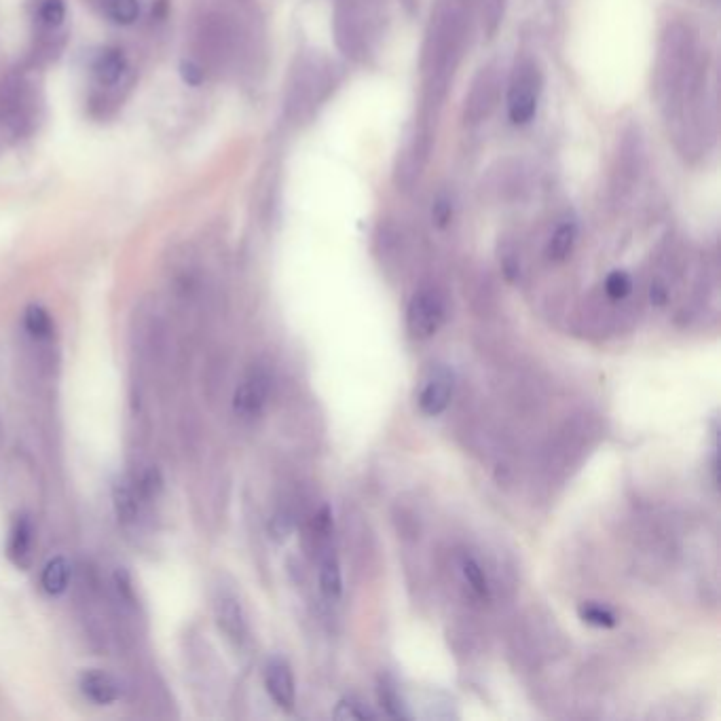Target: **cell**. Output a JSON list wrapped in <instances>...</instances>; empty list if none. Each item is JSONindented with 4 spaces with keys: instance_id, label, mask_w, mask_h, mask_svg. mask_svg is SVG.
<instances>
[{
    "instance_id": "d4e9b609",
    "label": "cell",
    "mask_w": 721,
    "mask_h": 721,
    "mask_svg": "<svg viewBox=\"0 0 721 721\" xmlns=\"http://www.w3.org/2000/svg\"><path fill=\"white\" fill-rule=\"evenodd\" d=\"M633 290V280L626 271H612L605 280V294L612 301H622Z\"/></svg>"
},
{
    "instance_id": "52a82bcc",
    "label": "cell",
    "mask_w": 721,
    "mask_h": 721,
    "mask_svg": "<svg viewBox=\"0 0 721 721\" xmlns=\"http://www.w3.org/2000/svg\"><path fill=\"white\" fill-rule=\"evenodd\" d=\"M199 36L208 60L216 64H229L231 60H235L239 43H242L239 26L233 22V17H227L223 13L208 15L206 20H203Z\"/></svg>"
},
{
    "instance_id": "2e32d148",
    "label": "cell",
    "mask_w": 721,
    "mask_h": 721,
    "mask_svg": "<svg viewBox=\"0 0 721 721\" xmlns=\"http://www.w3.org/2000/svg\"><path fill=\"white\" fill-rule=\"evenodd\" d=\"M32 523L28 516L17 519L9 538V557L15 565L26 567L30 563V550H32Z\"/></svg>"
},
{
    "instance_id": "30bf717a",
    "label": "cell",
    "mask_w": 721,
    "mask_h": 721,
    "mask_svg": "<svg viewBox=\"0 0 721 721\" xmlns=\"http://www.w3.org/2000/svg\"><path fill=\"white\" fill-rule=\"evenodd\" d=\"M32 108V91L24 79L11 77L0 83V123L13 132H22L32 121Z\"/></svg>"
},
{
    "instance_id": "f1b7e54d",
    "label": "cell",
    "mask_w": 721,
    "mask_h": 721,
    "mask_svg": "<svg viewBox=\"0 0 721 721\" xmlns=\"http://www.w3.org/2000/svg\"><path fill=\"white\" fill-rule=\"evenodd\" d=\"M504 0H483V26L489 34L495 32L499 20H502Z\"/></svg>"
},
{
    "instance_id": "9c48e42d",
    "label": "cell",
    "mask_w": 721,
    "mask_h": 721,
    "mask_svg": "<svg viewBox=\"0 0 721 721\" xmlns=\"http://www.w3.org/2000/svg\"><path fill=\"white\" fill-rule=\"evenodd\" d=\"M455 392V377L445 366H432L419 381L417 404L428 417H438L447 411Z\"/></svg>"
},
{
    "instance_id": "5b68a950",
    "label": "cell",
    "mask_w": 721,
    "mask_h": 721,
    "mask_svg": "<svg viewBox=\"0 0 721 721\" xmlns=\"http://www.w3.org/2000/svg\"><path fill=\"white\" fill-rule=\"evenodd\" d=\"M542 85V70L531 58L516 64L508 83V117L514 125H527L538 113Z\"/></svg>"
},
{
    "instance_id": "4316f807",
    "label": "cell",
    "mask_w": 721,
    "mask_h": 721,
    "mask_svg": "<svg viewBox=\"0 0 721 721\" xmlns=\"http://www.w3.org/2000/svg\"><path fill=\"white\" fill-rule=\"evenodd\" d=\"M115 504H117L119 519H123V521H134V516H136V502H134L132 491H129V487H127L125 483H119V485L115 487Z\"/></svg>"
},
{
    "instance_id": "603a6c76",
    "label": "cell",
    "mask_w": 721,
    "mask_h": 721,
    "mask_svg": "<svg viewBox=\"0 0 721 721\" xmlns=\"http://www.w3.org/2000/svg\"><path fill=\"white\" fill-rule=\"evenodd\" d=\"M24 324H26V330L36 339H47L51 335V330H53L49 313L41 305H30L26 309Z\"/></svg>"
},
{
    "instance_id": "ba28073f",
    "label": "cell",
    "mask_w": 721,
    "mask_h": 721,
    "mask_svg": "<svg viewBox=\"0 0 721 721\" xmlns=\"http://www.w3.org/2000/svg\"><path fill=\"white\" fill-rule=\"evenodd\" d=\"M499 96H502V77L497 66L489 64L480 68L464 102V119L468 125H478L495 110Z\"/></svg>"
},
{
    "instance_id": "5bb4252c",
    "label": "cell",
    "mask_w": 721,
    "mask_h": 721,
    "mask_svg": "<svg viewBox=\"0 0 721 721\" xmlns=\"http://www.w3.org/2000/svg\"><path fill=\"white\" fill-rule=\"evenodd\" d=\"M94 77L102 87L117 85L127 70L125 53L121 49H106L94 60Z\"/></svg>"
},
{
    "instance_id": "7c38bea8",
    "label": "cell",
    "mask_w": 721,
    "mask_h": 721,
    "mask_svg": "<svg viewBox=\"0 0 721 721\" xmlns=\"http://www.w3.org/2000/svg\"><path fill=\"white\" fill-rule=\"evenodd\" d=\"M265 688L277 707L284 711H292L294 702H297V683L286 660L273 658L269 660L265 669Z\"/></svg>"
},
{
    "instance_id": "3957f363",
    "label": "cell",
    "mask_w": 721,
    "mask_h": 721,
    "mask_svg": "<svg viewBox=\"0 0 721 721\" xmlns=\"http://www.w3.org/2000/svg\"><path fill=\"white\" fill-rule=\"evenodd\" d=\"M383 26L379 0H337L332 30L341 53L349 60L366 62L375 53Z\"/></svg>"
},
{
    "instance_id": "4dcf8cb0",
    "label": "cell",
    "mask_w": 721,
    "mask_h": 721,
    "mask_svg": "<svg viewBox=\"0 0 721 721\" xmlns=\"http://www.w3.org/2000/svg\"><path fill=\"white\" fill-rule=\"evenodd\" d=\"M271 531H273L275 538H286L288 531H290V521L286 519V516H277V519H273Z\"/></svg>"
},
{
    "instance_id": "277c9868",
    "label": "cell",
    "mask_w": 721,
    "mask_h": 721,
    "mask_svg": "<svg viewBox=\"0 0 721 721\" xmlns=\"http://www.w3.org/2000/svg\"><path fill=\"white\" fill-rule=\"evenodd\" d=\"M337 85V68L320 53H307L292 70L286 113L294 121L309 119L328 100Z\"/></svg>"
},
{
    "instance_id": "4fadbf2b",
    "label": "cell",
    "mask_w": 721,
    "mask_h": 721,
    "mask_svg": "<svg viewBox=\"0 0 721 721\" xmlns=\"http://www.w3.org/2000/svg\"><path fill=\"white\" fill-rule=\"evenodd\" d=\"M81 692L98 705H110L119 698V683L108 673L87 671L81 675Z\"/></svg>"
},
{
    "instance_id": "8fae6325",
    "label": "cell",
    "mask_w": 721,
    "mask_h": 721,
    "mask_svg": "<svg viewBox=\"0 0 721 721\" xmlns=\"http://www.w3.org/2000/svg\"><path fill=\"white\" fill-rule=\"evenodd\" d=\"M271 390V377L261 366H254L252 371L239 383L235 392V413L244 419H254L263 413Z\"/></svg>"
},
{
    "instance_id": "cb8c5ba5",
    "label": "cell",
    "mask_w": 721,
    "mask_h": 721,
    "mask_svg": "<svg viewBox=\"0 0 721 721\" xmlns=\"http://www.w3.org/2000/svg\"><path fill=\"white\" fill-rule=\"evenodd\" d=\"M578 614L586 624L597 626V628H614L618 624V618L612 609H607L599 603H584L578 609Z\"/></svg>"
},
{
    "instance_id": "484cf974",
    "label": "cell",
    "mask_w": 721,
    "mask_h": 721,
    "mask_svg": "<svg viewBox=\"0 0 721 721\" xmlns=\"http://www.w3.org/2000/svg\"><path fill=\"white\" fill-rule=\"evenodd\" d=\"M39 17H41L43 26H47L49 30L60 28L66 20L64 0H43L41 9H39Z\"/></svg>"
},
{
    "instance_id": "e0dca14e",
    "label": "cell",
    "mask_w": 721,
    "mask_h": 721,
    "mask_svg": "<svg viewBox=\"0 0 721 721\" xmlns=\"http://www.w3.org/2000/svg\"><path fill=\"white\" fill-rule=\"evenodd\" d=\"M578 242V227L576 223H561L554 233L548 239V248L546 254L550 261L554 263H563L565 258H569V254L576 248Z\"/></svg>"
},
{
    "instance_id": "9a60e30c",
    "label": "cell",
    "mask_w": 721,
    "mask_h": 721,
    "mask_svg": "<svg viewBox=\"0 0 721 721\" xmlns=\"http://www.w3.org/2000/svg\"><path fill=\"white\" fill-rule=\"evenodd\" d=\"M216 618H218V624L223 631L235 639V641H242L246 637V620H244V612H242V605H239V601L235 597H220L218 603H216Z\"/></svg>"
},
{
    "instance_id": "6da1fadb",
    "label": "cell",
    "mask_w": 721,
    "mask_h": 721,
    "mask_svg": "<svg viewBox=\"0 0 721 721\" xmlns=\"http://www.w3.org/2000/svg\"><path fill=\"white\" fill-rule=\"evenodd\" d=\"M656 94L679 151L700 157L715 140L707 58L690 26L675 22L662 32L656 60Z\"/></svg>"
},
{
    "instance_id": "44dd1931",
    "label": "cell",
    "mask_w": 721,
    "mask_h": 721,
    "mask_svg": "<svg viewBox=\"0 0 721 721\" xmlns=\"http://www.w3.org/2000/svg\"><path fill=\"white\" fill-rule=\"evenodd\" d=\"M102 7L110 20L121 26L134 24L140 15V0H102Z\"/></svg>"
},
{
    "instance_id": "f546056e",
    "label": "cell",
    "mask_w": 721,
    "mask_h": 721,
    "mask_svg": "<svg viewBox=\"0 0 721 721\" xmlns=\"http://www.w3.org/2000/svg\"><path fill=\"white\" fill-rule=\"evenodd\" d=\"M180 75H182L184 83L197 87L203 83V79H206V68H203L197 60H187L180 66Z\"/></svg>"
},
{
    "instance_id": "83f0119b",
    "label": "cell",
    "mask_w": 721,
    "mask_h": 721,
    "mask_svg": "<svg viewBox=\"0 0 721 721\" xmlns=\"http://www.w3.org/2000/svg\"><path fill=\"white\" fill-rule=\"evenodd\" d=\"M379 700H381V707L385 709V713L390 717H406V713L402 711V702L400 698L396 696L394 688L387 686V683H381L379 688Z\"/></svg>"
},
{
    "instance_id": "ac0fdd59",
    "label": "cell",
    "mask_w": 721,
    "mask_h": 721,
    "mask_svg": "<svg viewBox=\"0 0 721 721\" xmlns=\"http://www.w3.org/2000/svg\"><path fill=\"white\" fill-rule=\"evenodd\" d=\"M320 590L322 595L330 601H335L343 593V578H341V567L335 557V550H326L324 559L320 563Z\"/></svg>"
},
{
    "instance_id": "7a4b0ae2",
    "label": "cell",
    "mask_w": 721,
    "mask_h": 721,
    "mask_svg": "<svg viewBox=\"0 0 721 721\" xmlns=\"http://www.w3.org/2000/svg\"><path fill=\"white\" fill-rule=\"evenodd\" d=\"M470 34V15L461 0H440L432 13L421 53L423 79V119H432L434 110L445 102L449 85L464 58Z\"/></svg>"
},
{
    "instance_id": "7402d4cb",
    "label": "cell",
    "mask_w": 721,
    "mask_h": 721,
    "mask_svg": "<svg viewBox=\"0 0 721 721\" xmlns=\"http://www.w3.org/2000/svg\"><path fill=\"white\" fill-rule=\"evenodd\" d=\"M332 717L343 721H366V719H377V713L371 707H366L360 698L345 696L337 702Z\"/></svg>"
},
{
    "instance_id": "d6986e66",
    "label": "cell",
    "mask_w": 721,
    "mask_h": 721,
    "mask_svg": "<svg viewBox=\"0 0 721 721\" xmlns=\"http://www.w3.org/2000/svg\"><path fill=\"white\" fill-rule=\"evenodd\" d=\"M459 571H461V578H464V582L470 586L472 593L480 599H487L489 597V580H487V573L483 569V565H480L472 554H461L459 559Z\"/></svg>"
},
{
    "instance_id": "8992f818",
    "label": "cell",
    "mask_w": 721,
    "mask_h": 721,
    "mask_svg": "<svg viewBox=\"0 0 721 721\" xmlns=\"http://www.w3.org/2000/svg\"><path fill=\"white\" fill-rule=\"evenodd\" d=\"M447 318L445 299L434 288H423L415 292V297L406 309V328H409L411 337L417 341L432 339L436 332L442 328Z\"/></svg>"
},
{
    "instance_id": "ffe728a7",
    "label": "cell",
    "mask_w": 721,
    "mask_h": 721,
    "mask_svg": "<svg viewBox=\"0 0 721 721\" xmlns=\"http://www.w3.org/2000/svg\"><path fill=\"white\" fill-rule=\"evenodd\" d=\"M68 580H70V565L66 559L55 557L45 565L41 584L49 595H62L68 586Z\"/></svg>"
}]
</instances>
